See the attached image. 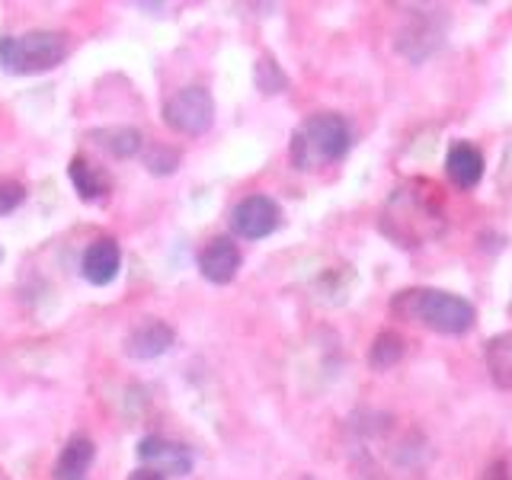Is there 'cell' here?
I'll use <instances>...</instances> for the list:
<instances>
[{
  "mask_svg": "<svg viewBox=\"0 0 512 480\" xmlns=\"http://www.w3.org/2000/svg\"><path fill=\"white\" fill-rule=\"evenodd\" d=\"M445 199L442 189L429 180H410L391 192L381 208V234H388L397 247L416 250L445 231Z\"/></svg>",
  "mask_w": 512,
  "mask_h": 480,
  "instance_id": "obj_1",
  "label": "cell"
},
{
  "mask_svg": "<svg viewBox=\"0 0 512 480\" xmlns=\"http://www.w3.org/2000/svg\"><path fill=\"white\" fill-rule=\"evenodd\" d=\"M391 314L416 320L442 336H464L477 324V311L468 298L442 292V288H404L391 298Z\"/></svg>",
  "mask_w": 512,
  "mask_h": 480,
  "instance_id": "obj_2",
  "label": "cell"
},
{
  "mask_svg": "<svg viewBox=\"0 0 512 480\" xmlns=\"http://www.w3.org/2000/svg\"><path fill=\"white\" fill-rule=\"evenodd\" d=\"M349 148H352V132L340 112H314V116H308L292 132L288 157H292L295 170H320L343 160Z\"/></svg>",
  "mask_w": 512,
  "mask_h": 480,
  "instance_id": "obj_3",
  "label": "cell"
},
{
  "mask_svg": "<svg viewBox=\"0 0 512 480\" xmlns=\"http://www.w3.org/2000/svg\"><path fill=\"white\" fill-rule=\"evenodd\" d=\"M68 36L58 29H32L0 39V68L7 74H42L68 58Z\"/></svg>",
  "mask_w": 512,
  "mask_h": 480,
  "instance_id": "obj_4",
  "label": "cell"
},
{
  "mask_svg": "<svg viewBox=\"0 0 512 480\" xmlns=\"http://www.w3.org/2000/svg\"><path fill=\"white\" fill-rule=\"evenodd\" d=\"M448 32V20L442 10H410L404 26L397 29V52L413 64H423L436 55Z\"/></svg>",
  "mask_w": 512,
  "mask_h": 480,
  "instance_id": "obj_5",
  "label": "cell"
},
{
  "mask_svg": "<svg viewBox=\"0 0 512 480\" xmlns=\"http://www.w3.org/2000/svg\"><path fill=\"white\" fill-rule=\"evenodd\" d=\"M164 122L180 135H205L215 122V100L205 87H180L164 103Z\"/></svg>",
  "mask_w": 512,
  "mask_h": 480,
  "instance_id": "obj_6",
  "label": "cell"
},
{
  "mask_svg": "<svg viewBox=\"0 0 512 480\" xmlns=\"http://www.w3.org/2000/svg\"><path fill=\"white\" fill-rule=\"evenodd\" d=\"M282 208L269 196H247L231 208V231L244 240H263L272 231H279Z\"/></svg>",
  "mask_w": 512,
  "mask_h": 480,
  "instance_id": "obj_7",
  "label": "cell"
},
{
  "mask_svg": "<svg viewBox=\"0 0 512 480\" xmlns=\"http://www.w3.org/2000/svg\"><path fill=\"white\" fill-rule=\"evenodd\" d=\"M138 458L144 461V468L148 471H157L160 477H186L192 471V464H196V455H192V448L176 442V439H167V436H148L138 442Z\"/></svg>",
  "mask_w": 512,
  "mask_h": 480,
  "instance_id": "obj_8",
  "label": "cell"
},
{
  "mask_svg": "<svg viewBox=\"0 0 512 480\" xmlns=\"http://www.w3.org/2000/svg\"><path fill=\"white\" fill-rule=\"evenodd\" d=\"M237 269H240V247L231 237H212L199 250V272H202V279H208L212 285L234 282Z\"/></svg>",
  "mask_w": 512,
  "mask_h": 480,
  "instance_id": "obj_9",
  "label": "cell"
},
{
  "mask_svg": "<svg viewBox=\"0 0 512 480\" xmlns=\"http://www.w3.org/2000/svg\"><path fill=\"white\" fill-rule=\"evenodd\" d=\"M176 333L170 324H164V320H141V324L125 336V356L128 359H138V362H148V359H157L164 356V352L173 346Z\"/></svg>",
  "mask_w": 512,
  "mask_h": 480,
  "instance_id": "obj_10",
  "label": "cell"
},
{
  "mask_svg": "<svg viewBox=\"0 0 512 480\" xmlns=\"http://www.w3.org/2000/svg\"><path fill=\"white\" fill-rule=\"evenodd\" d=\"M119 266H122V250L119 240L112 237H96L84 250V260H80V269H84V279L90 285H109L119 276Z\"/></svg>",
  "mask_w": 512,
  "mask_h": 480,
  "instance_id": "obj_11",
  "label": "cell"
},
{
  "mask_svg": "<svg viewBox=\"0 0 512 480\" xmlns=\"http://www.w3.org/2000/svg\"><path fill=\"white\" fill-rule=\"evenodd\" d=\"M445 173L458 189H474L484 180V154L471 141H455L445 154Z\"/></svg>",
  "mask_w": 512,
  "mask_h": 480,
  "instance_id": "obj_12",
  "label": "cell"
},
{
  "mask_svg": "<svg viewBox=\"0 0 512 480\" xmlns=\"http://www.w3.org/2000/svg\"><path fill=\"white\" fill-rule=\"evenodd\" d=\"M68 176L77 189V196L84 202H100L112 192V176L103 167H96L93 160H87L84 154H77L68 164Z\"/></svg>",
  "mask_w": 512,
  "mask_h": 480,
  "instance_id": "obj_13",
  "label": "cell"
},
{
  "mask_svg": "<svg viewBox=\"0 0 512 480\" xmlns=\"http://www.w3.org/2000/svg\"><path fill=\"white\" fill-rule=\"evenodd\" d=\"M96 458V445L87 436H74L64 442L61 455L55 461V480H84L90 464Z\"/></svg>",
  "mask_w": 512,
  "mask_h": 480,
  "instance_id": "obj_14",
  "label": "cell"
},
{
  "mask_svg": "<svg viewBox=\"0 0 512 480\" xmlns=\"http://www.w3.org/2000/svg\"><path fill=\"white\" fill-rule=\"evenodd\" d=\"M484 362L496 388L512 391V330L490 336L484 346Z\"/></svg>",
  "mask_w": 512,
  "mask_h": 480,
  "instance_id": "obj_15",
  "label": "cell"
},
{
  "mask_svg": "<svg viewBox=\"0 0 512 480\" xmlns=\"http://www.w3.org/2000/svg\"><path fill=\"white\" fill-rule=\"evenodd\" d=\"M90 138L96 141V148H103L106 154L119 157V160L135 157V154L144 148L141 132H138V128H132V125H109V128H96V132H90Z\"/></svg>",
  "mask_w": 512,
  "mask_h": 480,
  "instance_id": "obj_16",
  "label": "cell"
},
{
  "mask_svg": "<svg viewBox=\"0 0 512 480\" xmlns=\"http://www.w3.org/2000/svg\"><path fill=\"white\" fill-rule=\"evenodd\" d=\"M404 336L394 333V330H381L375 336V343L372 349H368V365L375 368V372H388V368H394L400 359H404Z\"/></svg>",
  "mask_w": 512,
  "mask_h": 480,
  "instance_id": "obj_17",
  "label": "cell"
},
{
  "mask_svg": "<svg viewBox=\"0 0 512 480\" xmlns=\"http://www.w3.org/2000/svg\"><path fill=\"white\" fill-rule=\"evenodd\" d=\"M253 80H256V87H260L263 93H282L288 87V77H285V71L279 68V61L272 58V55H263L260 58Z\"/></svg>",
  "mask_w": 512,
  "mask_h": 480,
  "instance_id": "obj_18",
  "label": "cell"
},
{
  "mask_svg": "<svg viewBox=\"0 0 512 480\" xmlns=\"http://www.w3.org/2000/svg\"><path fill=\"white\" fill-rule=\"evenodd\" d=\"M144 167H148L154 176H167L180 167V151L167 148V144H148V151H144Z\"/></svg>",
  "mask_w": 512,
  "mask_h": 480,
  "instance_id": "obj_19",
  "label": "cell"
},
{
  "mask_svg": "<svg viewBox=\"0 0 512 480\" xmlns=\"http://www.w3.org/2000/svg\"><path fill=\"white\" fill-rule=\"evenodd\" d=\"M26 202V186L20 180H0V218L16 212Z\"/></svg>",
  "mask_w": 512,
  "mask_h": 480,
  "instance_id": "obj_20",
  "label": "cell"
},
{
  "mask_svg": "<svg viewBox=\"0 0 512 480\" xmlns=\"http://www.w3.org/2000/svg\"><path fill=\"white\" fill-rule=\"evenodd\" d=\"M477 480H512V464L509 458H493L490 464H484Z\"/></svg>",
  "mask_w": 512,
  "mask_h": 480,
  "instance_id": "obj_21",
  "label": "cell"
},
{
  "mask_svg": "<svg viewBox=\"0 0 512 480\" xmlns=\"http://www.w3.org/2000/svg\"><path fill=\"white\" fill-rule=\"evenodd\" d=\"M128 480H167V477H160L157 471H148V468H141V471H135Z\"/></svg>",
  "mask_w": 512,
  "mask_h": 480,
  "instance_id": "obj_22",
  "label": "cell"
},
{
  "mask_svg": "<svg viewBox=\"0 0 512 480\" xmlns=\"http://www.w3.org/2000/svg\"><path fill=\"white\" fill-rule=\"evenodd\" d=\"M0 260H4V253H0Z\"/></svg>",
  "mask_w": 512,
  "mask_h": 480,
  "instance_id": "obj_23",
  "label": "cell"
},
{
  "mask_svg": "<svg viewBox=\"0 0 512 480\" xmlns=\"http://www.w3.org/2000/svg\"><path fill=\"white\" fill-rule=\"evenodd\" d=\"M308 480H311V477H308Z\"/></svg>",
  "mask_w": 512,
  "mask_h": 480,
  "instance_id": "obj_24",
  "label": "cell"
}]
</instances>
